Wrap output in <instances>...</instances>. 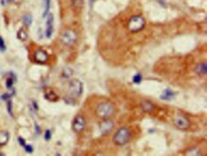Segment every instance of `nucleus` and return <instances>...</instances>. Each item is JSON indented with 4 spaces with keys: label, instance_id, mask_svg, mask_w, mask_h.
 I'll return each instance as SVG.
<instances>
[{
    "label": "nucleus",
    "instance_id": "27",
    "mask_svg": "<svg viewBox=\"0 0 207 156\" xmlns=\"http://www.w3.org/2000/svg\"><path fill=\"white\" fill-rule=\"evenodd\" d=\"M51 136H52V133H51V131L49 130V129H47V130L45 131V135H44V138H45V140H46V141H49V140L51 139Z\"/></svg>",
    "mask_w": 207,
    "mask_h": 156
},
{
    "label": "nucleus",
    "instance_id": "18",
    "mask_svg": "<svg viewBox=\"0 0 207 156\" xmlns=\"http://www.w3.org/2000/svg\"><path fill=\"white\" fill-rule=\"evenodd\" d=\"M22 21H23V24L27 27H29L32 25V17L31 14H25L23 18H22Z\"/></svg>",
    "mask_w": 207,
    "mask_h": 156
},
{
    "label": "nucleus",
    "instance_id": "10",
    "mask_svg": "<svg viewBox=\"0 0 207 156\" xmlns=\"http://www.w3.org/2000/svg\"><path fill=\"white\" fill-rule=\"evenodd\" d=\"M53 32V14H48L47 22H46V32H45L47 39H50L52 36Z\"/></svg>",
    "mask_w": 207,
    "mask_h": 156
},
{
    "label": "nucleus",
    "instance_id": "14",
    "mask_svg": "<svg viewBox=\"0 0 207 156\" xmlns=\"http://www.w3.org/2000/svg\"><path fill=\"white\" fill-rule=\"evenodd\" d=\"M72 1L73 9L75 12H80L84 6V0H71Z\"/></svg>",
    "mask_w": 207,
    "mask_h": 156
},
{
    "label": "nucleus",
    "instance_id": "32",
    "mask_svg": "<svg viewBox=\"0 0 207 156\" xmlns=\"http://www.w3.org/2000/svg\"><path fill=\"white\" fill-rule=\"evenodd\" d=\"M0 147H1V146H0Z\"/></svg>",
    "mask_w": 207,
    "mask_h": 156
},
{
    "label": "nucleus",
    "instance_id": "21",
    "mask_svg": "<svg viewBox=\"0 0 207 156\" xmlns=\"http://www.w3.org/2000/svg\"><path fill=\"white\" fill-rule=\"evenodd\" d=\"M185 154H186V155H201L200 150L198 148H193L188 149Z\"/></svg>",
    "mask_w": 207,
    "mask_h": 156
},
{
    "label": "nucleus",
    "instance_id": "1",
    "mask_svg": "<svg viewBox=\"0 0 207 156\" xmlns=\"http://www.w3.org/2000/svg\"><path fill=\"white\" fill-rule=\"evenodd\" d=\"M115 112V107L109 101H102L96 108V114L100 119H109Z\"/></svg>",
    "mask_w": 207,
    "mask_h": 156
},
{
    "label": "nucleus",
    "instance_id": "4",
    "mask_svg": "<svg viewBox=\"0 0 207 156\" xmlns=\"http://www.w3.org/2000/svg\"><path fill=\"white\" fill-rule=\"evenodd\" d=\"M83 93V84L79 80L74 79L69 83V94L73 99H78Z\"/></svg>",
    "mask_w": 207,
    "mask_h": 156
},
{
    "label": "nucleus",
    "instance_id": "19",
    "mask_svg": "<svg viewBox=\"0 0 207 156\" xmlns=\"http://www.w3.org/2000/svg\"><path fill=\"white\" fill-rule=\"evenodd\" d=\"M44 5H45V9H44V12H43V17H46L48 14H49V11H50V6H51V0H44Z\"/></svg>",
    "mask_w": 207,
    "mask_h": 156
},
{
    "label": "nucleus",
    "instance_id": "6",
    "mask_svg": "<svg viewBox=\"0 0 207 156\" xmlns=\"http://www.w3.org/2000/svg\"><path fill=\"white\" fill-rule=\"evenodd\" d=\"M174 123H175V126L178 128V129H181V130H186L190 127V126H191L190 120L186 116H184L182 114H178L175 117Z\"/></svg>",
    "mask_w": 207,
    "mask_h": 156
},
{
    "label": "nucleus",
    "instance_id": "24",
    "mask_svg": "<svg viewBox=\"0 0 207 156\" xmlns=\"http://www.w3.org/2000/svg\"><path fill=\"white\" fill-rule=\"evenodd\" d=\"M13 85H14V80L12 78L7 79V80H6V87L8 89H11L13 87Z\"/></svg>",
    "mask_w": 207,
    "mask_h": 156
},
{
    "label": "nucleus",
    "instance_id": "26",
    "mask_svg": "<svg viewBox=\"0 0 207 156\" xmlns=\"http://www.w3.org/2000/svg\"><path fill=\"white\" fill-rule=\"evenodd\" d=\"M24 148H25L26 152H28V153H32V151H34V148H32L31 145H25Z\"/></svg>",
    "mask_w": 207,
    "mask_h": 156
},
{
    "label": "nucleus",
    "instance_id": "11",
    "mask_svg": "<svg viewBox=\"0 0 207 156\" xmlns=\"http://www.w3.org/2000/svg\"><path fill=\"white\" fill-rule=\"evenodd\" d=\"M141 108L146 113H152L156 109V105L150 101H143L141 103Z\"/></svg>",
    "mask_w": 207,
    "mask_h": 156
},
{
    "label": "nucleus",
    "instance_id": "9",
    "mask_svg": "<svg viewBox=\"0 0 207 156\" xmlns=\"http://www.w3.org/2000/svg\"><path fill=\"white\" fill-rule=\"evenodd\" d=\"M114 126L115 125H114L113 121L109 119H102V122L99 123V129L103 134H108L112 131Z\"/></svg>",
    "mask_w": 207,
    "mask_h": 156
},
{
    "label": "nucleus",
    "instance_id": "8",
    "mask_svg": "<svg viewBox=\"0 0 207 156\" xmlns=\"http://www.w3.org/2000/svg\"><path fill=\"white\" fill-rule=\"evenodd\" d=\"M34 60L37 63L43 64V63H46L48 61L49 56H48V54L44 50H40L39 49V50H36L34 53Z\"/></svg>",
    "mask_w": 207,
    "mask_h": 156
},
{
    "label": "nucleus",
    "instance_id": "15",
    "mask_svg": "<svg viewBox=\"0 0 207 156\" xmlns=\"http://www.w3.org/2000/svg\"><path fill=\"white\" fill-rule=\"evenodd\" d=\"M9 139H10V134L8 131L4 130L0 132V146L7 145V143L9 142Z\"/></svg>",
    "mask_w": 207,
    "mask_h": 156
},
{
    "label": "nucleus",
    "instance_id": "5",
    "mask_svg": "<svg viewBox=\"0 0 207 156\" xmlns=\"http://www.w3.org/2000/svg\"><path fill=\"white\" fill-rule=\"evenodd\" d=\"M78 39V36L77 34V32L73 29H67L63 31V33L60 36V41L62 42V44L66 46H72L77 42Z\"/></svg>",
    "mask_w": 207,
    "mask_h": 156
},
{
    "label": "nucleus",
    "instance_id": "16",
    "mask_svg": "<svg viewBox=\"0 0 207 156\" xmlns=\"http://www.w3.org/2000/svg\"><path fill=\"white\" fill-rule=\"evenodd\" d=\"M45 98L46 100L48 101H57L58 100V96L53 92V91L52 90H47L45 92Z\"/></svg>",
    "mask_w": 207,
    "mask_h": 156
},
{
    "label": "nucleus",
    "instance_id": "25",
    "mask_svg": "<svg viewBox=\"0 0 207 156\" xmlns=\"http://www.w3.org/2000/svg\"><path fill=\"white\" fill-rule=\"evenodd\" d=\"M7 109H8V112H9V114L11 115V116H13V110H12V108H13V103H12V101L11 100H8V105H7Z\"/></svg>",
    "mask_w": 207,
    "mask_h": 156
},
{
    "label": "nucleus",
    "instance_id": "3",
    "mask_svg": "<svg viewBox=\"0 0 207 156\" xmlns=\"http://www.w3.org/2000/svg\"><path fill=\"white\" fill-rule=\"evenodd\" d=\"M131 131L127 127H121L117 130L115 135L113 137V142L117 146H124L126 145L131 139Z\"/></svg>",
    "mask_w": 207,
    "mask_h": 156
},
{
    "label": "nucleus",
    "instance_id": "12",
    "mask_svg": "<svg viewBox=\"0 0 207 156\" xmlns=\"http://www.w3.org/2000/svg\"><path fill=\"white\" fill-rule=\"evenodd\" d=\"M195 71L199 76H205L207 73V64L206 62H200L199 63L195 68Z\"/></svg>",
    "mask_w": 207,
    "mask_h": 156
},
{
    "label": "nucleus",
    "instance_id": "13",
    "mask_svg": "<svg viewBox=\"0 0 207 156\" xmlns=\"http://www.w3.org/2000/svg\"><path fill=\"white\" fill-rule=\"evenodd\" d=\"M174 97H175V93H174L172 90L165 89V90H163L162 94L160 95V99L165 100V101H171L174 99Z\"/></svg>",
    "mask_w": 207,
    "mask_h": 156
},
{
    "label": "nucleus",
    "instance_id": "17",
    "mask_svg": "<svg viewBox=\"0 0 207 156\" xmlns=\"http://www.w3.org/2000/svg\"><path fill=\"white\" fill-rule=\"evenodd\" d=\"M17 37L20 39V40H22V41H25L27 39H28V33L23 30V29H20L18 31V33H17Z\"/></svg>",
    "mask_w": 207,
    "mask_h": 156
},
{
    "label": "nucleus",
    "instance_id": "31",
    "mask_svg": "<svg viewBox=\"0 0 207 156\" xmlns=\"http://www.w3.org/2000/svg\"><path fill=\"white\" fill-rule=\"evenodd\" d=\"M93 1H95V0H91V2H93Z\"/></svg>",
    "mask_w": 207,
    "mask_h": 156
},
{
    "label": "nucleus",
    "instance_id": "30",
    "mask_svg": "<svg viewBox=\"0 0 207 156\" xmlns=\"http://www.w3.org/2000/svg\"><path fill=\"white\" fill-rule=\"evenodd\" d=\"M35 130H36V133L37 134H39L40 133V127L37 126V123H35Z\"/></svg>",
    "mask_w": 207,
    "mask_h": 156
},
{
    "label": "nucleus",
    "instance_id": "2",
    "mask_svg": "<svg viewBox=\"0 0 207 156\" xmlns=\"http://www.w3.org/2000/svg\"><path fill=\"white\" fill-rule=\"evenodd\" d=\"M146 25L145 19L141 15H133L127 23V29L131 33H139L142 31Z\"/></svg>",
    "mask_w": 207,
    "mask_h": 156
},
{
    "label": "nucleus",
    "instance_id": "23",
    "mask_svg": "<svg viewBox=\"0 0 207 156\" xmlns=\"http://www.w3.org/2000/svg\"><path fill=\"white\" fill-rule=\"evenodd\" d=\"M0 51L5 52L6 51V45H5V41L3 39V37L0 36Z\"/></svg>",
    "mask_w": 207,
    "mask_h": 156
},
{
    "label": "nucleus",
    "instance_id": "20",
    "mask_svg": "<svg viewBox=\"0 0 207 156\" xmlns=\"http://www.w3.org/2000/svg\"><path fill=\"white\" fill-rule=\"evenodd\" d=\"M73 73H74V72H73L72 69L66 67V68H64V70H63L62 76H63V78H65V79H68V78H70L71 76H73Z\"/></svg>",
    "mask_w": 207,
    "mask_h": 156
},
{
    "label": "nucleus",
    "instance_id": "7",
    "mask_svg": "<svg viewBox=\"0 0 207 156\" xmlns=\"http://www.w3.org/2000/svg\"><path fill=\"white\" fill-rule=\"evenodd\" d=\"M86 127V120L82 115H77L73 121V130L75 133H81Z\"/></svg>",
    "mask_w": 207,
    "mask_h": 156
},
{
    "label": "nucleus",
    "instance_id": "29",
    "mask_svg": "<svg viewBox=\"0 0 207 156\" xmlns=\"http://www.w3.org/2000/svg\"><path fill=\"white\" fill-rule=\"evenodd\" d=\"M18 142H19V144H20V146H21V147H24L25 145H26L25 140H24V139H22L21 137H18Z\"/></svg>",
    "mask_w": 207,
    "mask_h": 156
},
{
    "label": "nucleus",
    "instance_id": "28",
    "mask_svg": "<svg viewBox=\"0 0 207 156\" xmlns=\"http://www.w3.org/2000/svg\"><path fill=\"white\" fill-rule=\"evenodd\" d=\"M11 96H12V95H11V94H3L2 96H1V99L3 100V101H8L10 98H11Z\"/></svg>",
    "mask_w": 207,
    "mask_h": 156
},
{
    "label": "nucleus",
    "instance_id": "22",
    "mask_svg": "<svg viewBox=\"0 0 207 156\" xmlns=\"http://www.w3.org/2000/svg\"><path fill=\"white\" fill-rule=\"evenodd\" d=\"M141 80H142V75L141 74H135V76L133 77V83L135 84H139L141 83Z\"/></svg>",
    "mask_w": 207,
    "mask_h": 156
}]
</instances>
